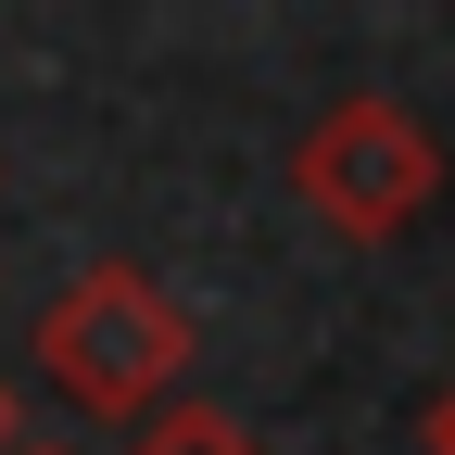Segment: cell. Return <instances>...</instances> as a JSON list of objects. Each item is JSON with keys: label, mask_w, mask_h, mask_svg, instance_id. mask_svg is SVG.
Returning <instances> with one entry per match:
<instances>
[{"label": "cell", "mask_w": 455, "mask_h": 455, "mask_svg": "<svg viewBox=\"0 0 455 455\" xmlns=\"http://www.w3.org/2000/svg\"><path fill=\"white\" fill-rule=\"evenodd\" d=\"M38 367L76 392L89 418H164V392L190 379V304L164 291L152 266H127V253H101V266H76L64 291L38 304Z\"/></svg>", "instance_id": "cell-1"}, {"label": "cell", "mask_w": 455, "mask_h": 455, "mask_svg": "<svg viewBox=\"0 0 455 455\" xmlns=\"http://www.w3.org/2000/svg\"><path fill=\"white\" fill-rule=\"evenodd\" d=\"M26 455H64V443H26Z\"/></svg>", "instance_id": "cell-6"}, {"label": "cell", "mask_w": 455, "mask_h": 455, "mask_svg": "<svg viewBox=\"0 0 455 455\" xmlns=\"http://www.w3.org/2000/svg\"><path fill=\"white\" fill-rule=\"evenodd\" d=\"M140 455H266L241 418H215V405H164L152 430H140Z\"/></svg>", "instance_id": "cell-3"}, {"label": "cell", "mask_w": 455, "mask_h": 455, "mask_svg": "<svg viewBox=\"0 0 455 455\" xmlns=\"http://www.w3.org/2000/svg\"><path fill=\"white\" fill-rule=\"evenodd\" d=\"M0 455H26V405H13V379H0Z\"/></svg>", "instance_id": "cell-4"}, {"label": "cell", "mask_w": 455, "mask_h": 455, "mask_svg": "<svg viewBox=\"0 0 455 455\" xmlns=\"http://www.w3.org/2000/svg\"><path fill=\"white\" fill-rule=\"evenodd\" d=\"M291 203L329 228V241H405V228L443 203V152H430V127L405 101H379V89H355V101H329L316 127L291 140Z\"/></svg>", "instance_id": "cell-2"}, {"label": "cell", "mask_w": 455, "mask_h": 455, "mask_svg": "<svg viewBox=\"0 0 455 455\" xmlns=\"http://www.w3.org/2000/svg\"><path fill=\"white\" fill-rule=\"evenodd\" d=\"M430 455H455V392H443V405H430Z\"/></svg>", "instance_id": "cell-5"}]
</instances>
